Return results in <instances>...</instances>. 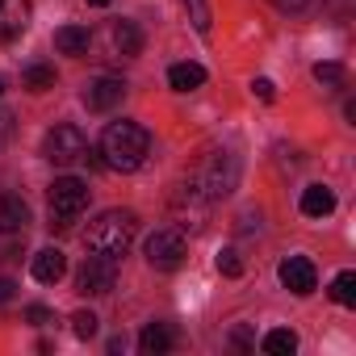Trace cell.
<instances>
[{"label": "cell", "instance_id": "1", "mask_svg": "<svg viewBox=\"0 0 356 356\" xmlns=\"http://www.w3.org/2000/svg\"><path fill=\"white\" fill-rule=\"evenodd\" d=\"M147 151H151V134L138 122H109L105 134H101V143H97V155H101V163L109 172H134V168H143Z\"/></svg>", "mask_w": 356, "mask_h": 356}, {"label": "cell", "instance_id": "2", "mask_svg": "<svg viewBox=\"0 0 356 356\" xmlns=\"http://www.w3.org/2000/svg\"><path fill=\"white\" fill-rule=\"evenodd\" d=\"M134 235H138V218H134L130 210H105V214L88 227L84 243H88V252H101V256H118V260H122V256L130 252Z\"/></svg>", "mask_w": 356, "mask_h": 356}, {"label": "cell", "instance_id": "3", "mask_svg": "<svg viewBox=\"0 0 356 356\" xmlns=\"http://www.w3.org/2000/svg\"><path fill=\"white\" fill-rule=\"evenodd\" d=\"M47 202H51L55 227H72L88 210V185L80 181V176H59V181L51 185V193H47Z\"/></svg>", "mask_w": 356, "mask_h": 356}, {"label": "cell", "instance_id": "4", "mask_svg": "<svg viewBox=\"0 0 356 356\" xmlns=\"http://www.w3.org/2000/svg\"><path fill=\"white\" fill-rule=\"evenodd\" d=\"M84 151H88V138H84V130L80 126H55L47 138H42V155L51 159V163H59V168H72V163H80L84 159Z\"/></svg>", "mask_w": 356, "mask_h": 356}, {"label": "cell", "instance_id": "5", "mask_svg": "<svg viewBox=\"0 0 356 356\" xmlns=\"http://www.w3.org/2000/svg\"><path fill=\"white\" fill-rule=\"evenodd\" d=\"M185 256H189V243H185V235L176 231V227H163V231H155V235L147 239V264L159 268V273L181 268Z\"/></svg>", "mask_w": 356, "mask_h": 356}, {"label": "cell", "instance_id": "6", "mask_svg": "<svg viewBox=\"0 0 356 356\" xmlns=\"http://www.w3.org/2000/svg\"><path fill=\"white\" fill-rule=\"evenodd\" d=\"M239 185V163H235V155H214L202 172H197V189L210 197V202H218V197H227L231 189Z\"/></svg>", "mask_w": 356, "mask_h": 356}, {"label": "cell", "instance_id": "7", "mask_svg": "<svg viewBox=\"0 0 356 356\" xmlns=\"http://www.w3.org/2000/svg\"><path fill=\"white\" fill-rule=\"evenodd\" d=\"M118 256H101V252H92L84 264H80V273H76V289L80 293H109L113 285H118Z\"/></svg>", "mask_w": 356, "mask_h": 356}, {"label": "cell", "instance_id": "8", "mask_svg": "<svg viewBox=\"0 0 356 356\" xmlns=\"http://www.w3.org/2000/svg\"><path fill=\"white\" fill-rule=\"evenodd\" d=\"M122 97H126V80H118V76H97V80L84 88V105H88L92 113H109V109H118Z\"/></svg>", "mask_w": 356, "mask_h": 356}, {"label": "cell", "instance_id": "9", "mask_svg": "<svg viewBox=\"0 0 356 356\" xmlns=\"http://www.w3.org/2000/svg\"><path fill=\"white\" fill-rule=\"evenodd\" d=\"M277 277H281V285H285L289 293H298V298L314 293V285H318V273H314V264H310L306 256H289V260H281Z\"/></svg>", "mask_w": 356, "mask_h": 356}, {"label": "cell", "instance_id": "10", "mask_svg": "<svg viewBox=\"0 0 356 356\" xmlns=\"http://www.w3.org/2000/svg\"><path fill=\"white\" fill-rule=\"evenodd\" d=\"M34 222L30 214V202L17 197V193H0V235H17Z\"/></svg>", "mask_w": 356, "mask_h": 356}, {"label": "cell", "instance_id": "11", "mask_svg": "<svg viewBox=\"0 0 356 356\" xmlns=\"http://www.w3.org/2000/svg\"><path fill=\"white\" fill-rule=\"evenodd\" d=\"M30 273H34V281L55 285V281H63V273H67V256H63L59 248H42V252H34Z\"/></svg>", "mask_w": 356, "mask_h": 356}, {"label": "cell", "instance_id": "12", "mask_svg": "<svg viewBox=\"0 0 356 356\" xmlns=\"http://www.w3.org/2000/svg\"><path fill=\"white\" fill-rule=\"evenodd\" d=\"M172 343H176V331L168 323H147L143 335H138V352L143 356H163V352H172Z\"/></svg>", "mask_w": 356, "mask_h": 356}, {"label": "cell", "instance_id": "13", "mask_svg": "<svg viewBox=\"0 0 356 356\" xmlns=\"http://www.w3.org/2000/svg\"><path fill=\"white\" fill-rule=\"evenodd\" d=\"M168 84H172L176 92H193V88L206 84V67H202V63H172V67H168Z\"/></svg>", "mask_w": 356, "mask_h": 356}, {"label": "cell", "instance_id": "14", "mask_svg": "<svg viewBox=\"0 0 356 356\" xmlns=\"http://www.w3.org/2000/svg\"><path fill=\"white\" fill-rule=\"evenodd\" d=\"M88 42H92L88 26H59V30H55V51H59V55H84Z\"/></svg>", "mask_w": 356, "mask_h": 356}, {"label": "cell", "instance_id": "15", "mask_svg": "<svg viewBox=\"0 0 356 356\" xmlns=\"http://www.w3.org/2000/svg\"><path fill=\"white\" fill-rule=\"evenodd\" d=\"M113 47H118L126 59H134V55H143L147 34L138 30V22H118V26H113Z\"/></svg>", "mask_w": 356, "mask_h": 356}, {"label": "cell", "instance_id": "16", "mask_svg": "<svg viewBox=\"0 0 356 356\" xmlns=\"http://www.w3.org/2000/svg\"><path fill=\"white\" fill-rule=\"evenodd\" d=\"M331 210H335V193H331L327 185L302 189V214H306V218H327Z\"/></svg>", "mask_w": 356, "mask_h": 356}, {"label": "cell", "instance_id": "17", "mask_svg": "<svg viewBox=\"0 0 356 356\" xmlns=\"http://www.w3.org/2000/svg\"><path fill=\"white\" fill-rule=\"evenodd\" d=\"M26 17H30L26 5H9V0H5V5H0V42H13V38L30 26Z\"/></svg>", "mask_w": 356, "mask_h": 356}, {"label": "cell", "instance_id": "18", "mask_svg": "<svg viewBox=\"0 0 356 356\" xmlns=\"http://www.w3.org/2000/svg\"><path fill=\"white\" fill-rule=\"evenodd\" d=\"M55 80H59V76H55V67H51V63H30V67L22 72V84H26L34 97H38V92H51V88H55Z\"/></svg>", "mask_w": 356, "mask_h": 356}, {"label": "cell", "instance_id": "19", "mask_svg": "<svg viewBox=\"0 0 356 356\" xmlns=\"http://www.w3.org/2000/svg\"><path fill=\"white\" fill-rule=\"evenodd\" d=\"M260 348H264L268 356H289V352H298V335H293L289 327H277V331H268V335L260 339Z\"/></svg>", "mask_w": 356, "mask_h": 356}, {"label": "cell", "instance_id": "20", "mask_svg": "<svg viewBox=\"0 0 356 356\" xmlns=\"http://www.w3.org/2000/svg\"><path fill=\"white\" fill-rule=\"evenodd\" d=\"M185 5V13H189V22H193V30L202 34V38H210V0H181Z\"/></svg>", "mask_w": 356, "mask_h": 356}, {"label": "cell", "instance_id": "21", "mask_svg": "<svg viewBox=\"0 0 356 356\" xmlns=\"http://www.w3.org/2000/svg\"><path fill=\"white\" fill-rule=\"evenodd\" d=\"M314 80L323 88H343L348 84V67L343 63H314Z\"/></svg>", "mask_w": 356, "mask_h": 356}, {"label": "cell", "instance_id": "22", "mask_svg": "<svg viewBox=\"0 0 356 356\" xmlns=\"http://www.w3.org/2000/svg\"><path fill=\"white\" fill-rule=\"evenodd\" d=\"M331 298H335L339 306H356V273H339V277L331 281Z\"/></svg>", "mask_w": 356, "mask_h": 356}, {"label": "cell", "instance_id": "23", "mask_svg": "<svg viewBox=\"0 0 356 356\" xmlns=\"http://www.w3.org/2000/svg\"><path fill=\"white\" fill-rule=\"evenodd\" d=\"M97 323H101V318H97L92 310H76V314H72V331H76L80 339H92V335H97Z\"/></svg>", "mask_w": 356, "mask_h": 356}, {"label": "cell", "instance_id": "24", "mask_svg": "<svg viewBox=\"0 0 356 356\" xmlns=\"http://www.w3.org/2000/svg\"><path fill=\"white\" fill-rule=\"evenodd\" d=\"M218 273H222V277H243V260H239V252L222 248V252H218Z\"/></svg>", "mask_w": 356, "mask_h": 356}, {"label": "cell", "instance_id": "25", "mask_svg": "<svg viewBox=\"0 0 356 356\" xmlns=\"http://www.w3.org/2000/svg\"><path fill=\"white\" fill-rule=\"evenodd\" d=\"M55 314H51V306H42V302H34V306H26V323H34V327H47Z\"/></svg>", "mask_w": 356, "mask_h": 356}, {"label": "cell", "instance_id": "26", "mask_svg": "<svg viewBox=\"0 0 356 356\" xmlns=\"http://www.w3.org/2000/svg\"><path fill=\"white\" fill-rule=\"evenodd\" d=\"M252 92H256L260 101H277V84H273L268 76H256V80H252Z\"/></svg>", "mask_w": 356, "mask_h": 356}, {"label": "cell", "instance_id": "27", "mask_svg": "<svg viewBox=\"0 0 356 356\" xmlns=\"http://www.w3.org/2000/svg\"><path fill=\"white\" fill-rule=\"evenodd\" d=\"M231 343H235L239 352H252V348H256V335H252L248 327H235V331H231Z\"/></svg>", "mask_w": 356, "mask_h": 356}, {"label": "cell", "instance_id": "28", "mask_svg": "<svg viewBox=\"0 0 356 356\" xmlns=\"http://www.w3.org/2000/svg\"><path fill=\"white\" fill-rule=\"evenodd\" d=\"M13 138V113L9 109H0V147H5Z\"/></svg>", "mask_w": 356, "mask_h": 356}, {"label": "cell", "instance_id": "29", "mask_svg": "<svg viewBox=\"0 0 356 356\" xmlns=\"http://www.w3.org/2000/svg\"><path fill=\"white\" fill-rule=\"evenodd\" d=\"M17 298V285L9 281V277H0V306H5V302H13Z\"/></svg>", "mask_w": 356, "mask_h": 356}, {"label": "cell", "instance_id": "30", "mask_svg": "<svg viewBox=\"0 0 356 356\" xmlns=\"http://www.w3.org/2000/svg\"><path fill=\"white\" fill-rule=\"evenodd\" d=\"M273 5H277V9H285V13H302L310 0H273Z\"/></svg>", "mask_w": 356, "mask_h": 356}, {"label": "cell", "instance_id": "31", "mask_svg": "<svg viewBox=\"0 0 356 356\" xmlns=\"http://www.w3.org/2000/svg\"><path fill=\"white\" fill-rule=\"evenodd\" d=\"M88 5H97V9H105V5H113V0H88Z\"/></svg>", "mask_w": 356, "mask_h": 356}, {"label": "cell", "instance_id": "32", "mask_svg": "<svg viewBox=\"0 0 356 356\" xmlns=\"http://www.w3.org/2000/svg\"><path fill=\"white\" fill-rule=\"evenodd\" d=\"M0 92H5V84H0Z\"/></svg>", "mask_w": 356, "mask_h": 356}, {"label": "cell", "instance_id": "33", "mask_svg": "<svg viewBox=\"0 0 356 356\" xmlns=\"http://www.w3.org/2000/svg\"><path fill=\"white\" fill-rule=\"evenodd\" d=\"M0 5H5V0H0Z\"/></svg>", "mask_w": 356, "mask_h": 356}]
</instances>
